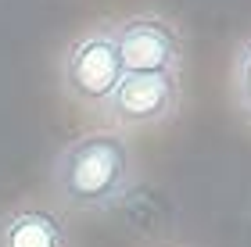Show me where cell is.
Listing matches in <instances>:
<instances>
[{
	"instance_id": "obj_6",
	"label": "cell",
	"mask_w": 251,
	"mask_h": 247,
	"mask_svg": "<svg viewBox=\"0 0 251 247\" xmlns=\"http://www.w3.org/2000/svg\"><path fill=\"white\" fill-rule=\"evenodd\" d=\"M230 93H233V108L241 111V118L251 122V40H244L241 47H237L233 75H230Z\"/></svg>"
},
{
	"instance_id": "obj_4",
	"label": "cell",
	"mask_w": 251,
	"mask_h": 247,
	"mask_svg": "<svg viewBox=\"0 0 251 247\" xmlns=\"http://www.w3.org/2000/svg\"><path fill=\"white\" fill-rule=\"evenodd\" d=\"M126 72H176L183 65V40L173 22L158 15H133L111 25Z\"/></svg>"
},
{
	"instance_id": "obj_2",
	"label": "cell",
	"mask_w": 251,
	"mask_h": 247,
	"mask_svg": "<svg viewBox=\"0 0 251 247\" xmlns=\"http://www.w3.org/2000/svg\"><path fill=\"white\" fill-rule=\"evenodd\" d=\"M126 65L115 43V32L108 29H90L83 32L61 58V86L65 93L83 108L104 111L108 97L122 83Z\"/></svg>"
},
{
	"instance_id": "obj_5",
	"label": "cell",
	"mask_w": 251,
	"mask_h": 247,
	"mask_svg": "<svg viewBox=\"0 0 251 247\" xmlns=\"http://www.w3.org/2000/svg\"><path fill=\"white\" fill-rule=\"evenodd\" d=\"M0 247H72V237L54 208L29 201L0 215Z\"/></svg>"
},
{
	"instance_id": "obj_3",
	"label": "cell",
	"mask_w": 251,
	"mask_h": 247,
	"mask_svg": "<svg viewBox=\"0 0 251 247\" xmlns=\"http://www.w3.org/2000/svg\"><path fill=\"white\" fill-rule=\"evenodd\" d=\"M179 75L176 72H126L115 93L108 97L104 115L115 129H144L173 118L179 108Z\"/></svg>"
},
{
	"instance_id": "obj_1",
	"label": "cell",
	"mask_w": 251,
	"mask_h": 247,
	"mask_svg": "<svg viewBox=\"0 0 251 247\" xmlns=\"http://www.w3.org/2000/svg\"><path fill=\"white\" fill-rule=\"evenodd\" d=\"M136 154L122 129L68 140L50 161V190L68 211H104L136 186Z\"/></svg>"
}]
</instances>
